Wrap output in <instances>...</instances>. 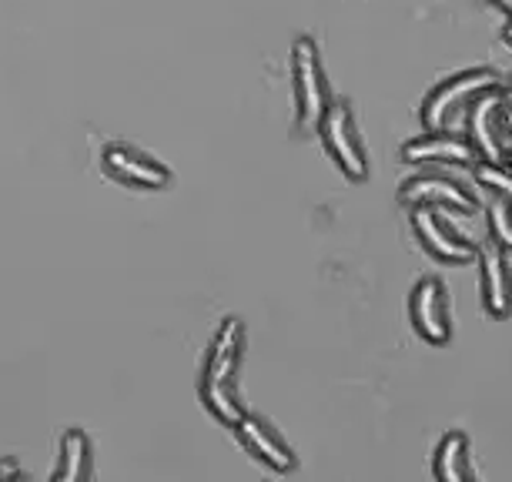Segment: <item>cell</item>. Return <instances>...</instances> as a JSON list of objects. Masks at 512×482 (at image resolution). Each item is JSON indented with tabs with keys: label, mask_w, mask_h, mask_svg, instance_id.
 Instances as JSON below:
<instances>
[{
	"label": "cell",
	"mask_w": 512,
	"mask_h": 482,
	"mask_svg": "<svg viewBox=\"0 0 512 482\" xmlns=\"http://www.w3.org/2000/svg\"><path fill=\"white\" fill-rule=\"evenodd\" d=\"M476 181L482 188L496 191L502 201H509L512 205V168L506 165H486V161H479L476 165Z\"/></svg>",
	"instance_id": "9a60e30c"
},
{
	"label": "cell",
	"mask_w": 512,
	"mask_h": 482,
	"mask_svg": "<svg viewBox=\"0 0 512 482\" xmlns=\"http://www.w3.org/2000/svg\"><path fill=\"white\" fill-rule=\"evenodd\" d=\"M506 118H509V124H512V88L506 91Z\"/></svg>",
	"instance_id": "d6986e66"
},
{
	"label": "cell",
	"mask_w": 512,
	"mask_h": 482,
	"mask_svg": "<svg viewBox=\"0 0 512 482\" xmlns=\"http://www.w3.org/2000/svg\"><path fill=\"white\" fill-rule=\"evenodd\" d=\"M241 345H245V325L238 318H225L215 342H211L205 372H201V402L225 426H235L245 416V409L235 399V372L241 362Z\"/></svg>",
	"instance_id": "6da1fadb"
},
{
	"label": "cell",
	"mask_w": 512,
	"mask_h": 482,
	"mask_svg": "<svg viewBox=\"0 0 512 482\" xmlns=\"http://www.w3.org/2000/svg\"><path fill=\"white\" fill-rule=\"evenodd\" d=\"M104 165L118 181H128V185H138V188H164L171 181V171L161 165V161L148 158V154H138L131 148H114L104 151Z\"/></svg>",
	"instance_id": "7c38bea8"
},
{
	"label": "cell",
	"mask_w": 512,
	"mask_h": 482,
	"mask_svg": "<svg viewBox=\"0 0 512 482\" xmlns=\"http://www.w3.org/2000/svg\"><path fill=\"white\" fill-rule=\"evenodd\" d=\"M0 482H24V472L14 459H0Z\"/></svg>",
	"instance_id": "e0dca14e"
},
{
	"label": "cell",
	"mask_w": 512,
	"mask_h": 482,
	"mask_svg": "<svg viewBox=\"0 0 512 482\" xmlns=\"http://www.w3.org/2000/svg\"><path fill=\"white\" fill-rule=\"evenodd\" d=\"M486 4H492V7H499V11H506V14L512 17V0H486Z\"/></svg>",
	"instance_id": "ac0fdd59"
},
{
	"label": "cell",
	"mask_w": 512,
	"mask_h": 482,
	"mask_svg": "<svg viewBox=\"0 0 512 482\" xmlns=\"http://www.w3.org/2000/svg\"><path fill=\"white\" fill-rule=\"evenodd\" d=\"M502 37H506V44L512 47V24H509V27H502Z\"/></svg>",
	"instance_id": "ffe728a7"
},
{
	"label": "cell",
	"mask_w": 512,
	"mask_h": 482,
	"mask_svg": "<svg viewBox=\"0 0 512 482\" xmlns=\"http://www.w3.org/2000/svg\"><path fill=\"white\" fill-rule=\"evenodd\" d=\"M412 325L429 345H446L452 335L449 325V305H446V285L439 278H422L412 288Z\"/></svg>",
	"instance_id": "52a82bcc"
},
{
	"label": "cell",
	"mask_w": 512,
	"mask_h": 482,
	"mask_svg": "<svg viewBox=\"0 0 512 482\" xmlns=\"http://www.w3.org/2000/svg\"><path fill=\"white\" fill-rule=\"evenodd\" d=\"M502 118H506V91H486L469 104V141L476 148L479 161L486 165H506V148H502Z\"/></svg>",
	"instance_id": "5b68a950"
},
{
	"label": "cell",
	"mask_w": 512,
	"mask_h": 482,
	"mask_svg": "<svg viewBox=\"0 0 512 482\" xmlns=\"http://www.w3.org/2000/svg\"><path fill=\"white\" fill-rule=\"evenodd\" d=\"M412 228L415 235L439 262H449V265H469L476 262L479 252L469 245L466 238H459L446 221L439 218V211L432 208H412Z\"/></svg>",
	"instance_id": "30bf717a"
},
{
	"label": "cell",
	"mask_w": 512,
	"mask_h": 482,
	"mask_svg": "<svg viewBox=\"0 0 512 482\" xmlns=\"http://www.w3.org/2000/svg\"><path fill=\"white\" fill-rule=\"evenodd\" d=\"M399 198H402V205H409V208H446V211H459V215L476 211V198H472L459 181L442 178V175L409 178L402 185Z\"/></svg>",
	"instance_id": "ba28073f"
},
{
	"label": "cell",
	"mask_w": 512,
	"mask_h": 482,
	"mask_svg": "<svg viewBox=\"0 0 512 482\" xmlns=\"http://www.w3.org/2000/svg\"><path fill=\"white\" fill-rule=\"evenodd\" d=\"M318 128H322L325 151L332 154V161L342 168L345 178L362 181L365 175H369V158H365V148L359 141V131H355L349 104H342V101L328 104V111H325V118Z\"/></svg>",
	"instance_id": "277c9868"
},
{
	"label": "cell",
	"mask_w": 512,
	"mask_h": 482,
	"mask_svg": "<svg viewBox=\"0 0 512 482\" xmlns=\"http://www.w3.org/2000/svg\"><path fill=\"white\" fill-rule=\"evenodd\" d=\"M482 268V302H486L489 315H509L512 312V275L506 262V248H499L496 241H489L479 252Z\"/></svg>",
	"instance_id": "8fae6325"
},
{
	"label": "cell",
	"mask_w": 512,
	"mask_h": 482,
	"mask_svg": "<svg viewBox=\"0 0 512 482\" xmlns=\"http://www.w3.org/2000/svg\"><path fill=\"white\" fill-rule=\"evenodd\" d=\"M292 77H295V98H298V128L312 131L322 124L328 111V88H325V74L322 61H318V47L312 37L295 41L292 51Z\"/></svg>",
	"instance_id": "3957f363"
},
{
	"label": "cell",
	"mask_w": 512,
	"mask_h": 482,
	"mask_svg": "<svg viewBox=\"0 0 512 482\" xmlns=\"http://www.w3.org/2000/svg\"><path fill=\"white\" fill-rule=\"evenodd\" d=\"M432 469H436V482H476L469 469V442L462 432L442 436Z\"/></svg>",
	"instance_id": "5bb4252c"
},
{
	"label": "cell",
	"mask_w": 512,
	"mask_h": 482,
	"mask_svg": "<svg viewBox=\"0 0 512 482\" xmlns=\"http://www.w3.org/2000/svg\"><path fill=\"white\" fill-rule=\"evenodd\" d=\"M489 231H492V241L499 248L512 252V205L509 201H496L489 205Z\"/></svg>",
	"instance_id": "2e32d148"
},
{
	"label": "cell",
	"mask_w": 512,
	"mask_h": 482,
	"mask_svg": "<svg viewBox=\"0 0 512 482\" xmlns=\"http://www.w3.org/2000/svg\"><path fill=\"white\" fill-rule=\"evenodd\" d=\"M402 161H409V165H476L479 154L462 134L429 131L402 144Z\"/></svg>",
	"instance_id": "8992f818"
},
{
	"label": "cell",
	"mask_w": 512,
	"mask_h": 482,
	"mask_svg": "<svg viewBox=\"0 0 512 482\" xmlns=\"http://www.w3.org/2000/svg\"><path fill=\"white\" fill-rule=\"evenodd\" d=\"M91 439L84 429H67L61 436V456L51 482H88L91 479Z\"/></svg>",
	"instance_id": "4fadbf2b"
},
{
	"label": "cell",
	"mask_w": 512,
	"mask_h": 482,
	"mask_svg": "<svg viewBox=\"0 0 512 482\" xmlns=\"http://www.w3.org/2000/svg\"><path fill=\"white\" fill-rule=\"evenodd\" d=\"M499 88V74L496 71H466L459 77L442 81L436 91L425 98L422 104V124L425 131H449L462 111H469V104L486 91Z\"/></svg>",
	"instance_id": "7a4b0ae2"
},
{
	"label": "cell",
	"mask_w": 512,
	"mask_h": 482,
	"mask_svg": "<svg viewBox=\"0 0 512 482\" xmlns=\"http://www.w3.org/2000/svg\"><path fill=\"white\" fill-rule=\"evenodd\" d=\"M235 436H238V442L241 446L248 449V456H255L262 466H268L272 472H292L295 469V452H292V446L278 436V432L268 426L265 419H258V416H241L235 426Z\"/></svg>",
	"instance_id": "9c48e42d"
},
{
	"label": "cell",
	"mask_w": 512,
	"mask_h": 482,
	"mask_svg": "<svg viewBox=\"0 0 512 482\" xmlns=\"http://www.w3.org/2000/svg\"><path fill=\"white\" fill-rule=\"evenodd\" d=\"M506 165H509V168H512V151H509V154H506Z\"/></svg>",
	"instance_id": "44dd1931"
}]
</instances>
